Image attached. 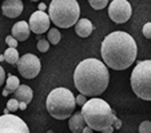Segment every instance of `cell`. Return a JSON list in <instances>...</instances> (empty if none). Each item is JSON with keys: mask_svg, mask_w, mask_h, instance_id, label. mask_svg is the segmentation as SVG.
<instances>
[{"mask_svg": "<svg viewBox=\"0 0 151 133\" xmlns=\"http://www.w3.org/2000/svg\"><path fill=\"white\" fill-rule=\"evenodd\" d=\"M138 47L134 37L127 32L115 31L103 39L100 47L103 63L115 71L127 69L137 59Z\"/></svg>", "mask_w": 151, "mask_h": 133, "instance_id": "obj_1", "label": "cell"}, {"mask_svg": "<svg viewBox=\"0 0 151 133\" xmlns=\"http://www.w3.org/2000/svg\"><path fill=\"white\" fill-rule=\"evenodd\" d=\"M74 83L76 89L84 96H99L107 89L110 83L107 65L98 59L83 60L75 68Z\"/></svg>", "mask_w": 151, "mask_h": 133, "instance_id": "obj_2", "label": "cell"}, {"mask_svg": "<svg viewBox=\"0 0 151 133\" xmlns=\"http://www.w3.org/2000/svg\"><path fill=\"white\" fill-rule=\"evenodd\" d=\"M80 112L83 115L86 125H88L92 130H98V132H102L106 128L112 127L116 119L111 107L104 100L96 99V97L87 100Z\"/></svg>", "mask_w": 151, "mask_h": 133, "instance_id": "obj_3", "label": "cell"}, {"mask_svg": "<svg viewBox=\"0 0 151 133\" xmlns=\"http://www.w3.org/2000/svg\"><path fill=\"white\" fill-rule=\"evenodd\" d=\"M75 105H76V100L72 92L64 87L55 88L47 96V110L56 120L70 119L71 115L74 113Z\"/></svg>", "mask_w": 151, "mask_h": 133, "instance_id": "obj_4", "label": "cell"}, {"mask_svg": "<svg viewBox=\"0 0 151 133\" xmlns=\"http://www.w3.org/2000/svg\"><path fill=\"white\" fill-rule=\"evenodd\" d=\"M48 16L59 28L75 26L80 16V7L76 0H52L48 7Z\"/></svg>", "mask_w": 151, "mask_h": 133, "instance_id": "obj_5", "label": "cell"}, {"mask_svg": "<svg viewBox=\"0 0 151 133\" xmlns=\"http://www.w3.org/2000/svg\"><path fill=\"white\" fill-rule=\"evenodd\" d=\"M131 88L139 99L151 101V60L137 64L131 73Z\"/></svg>", "mask_w": 151, "mask_h": 133, "instance_id": "obj_6", "label": "cell"}, {"mask_svg": "<svg viewBox=\"0 0 151 133\" xmlns=\"http://www.w3.org/2000/svg\"><path fill=\"white\" fill-rule=\"evenodd\" d=\"M17 71L24 79H34L40 72V60L34 53H26L16 63Z\"/></svg>", "mask_w": 151, "mask_h": 133, "instance_id": "obj_7", "label": "cell"}, {"mask_svg": "<svg viewBox=\"0 0 151 133\" xmlns=\"http://www.w3.org/2000/svg\"><path fill=\"white\" fill-rule=\"evenodd\" d=\"M132 15L131 4L127 0H114L109 6V16L114 23L122 24L128 21Z\"/></svg>", "mask_w": 151, "mask_h": 133, "instance_id": "obj_8", "label": "cell"}, {"mask_svg": "<svg viewBox=\"0 0 151 133\" xmlns=\"http://www.w3.org/2000/svg\"><path fill=\"white\" fill-rule=\"evenodd\" d=\"M0 133H29V129L20 117L8 113L0 116Z\"/></svg>", "mask_w": 151, "mask_h": 133, "instance_id": "obj_9", "label": "cell"}, {"mask_svg": "<svg viewBox=\"0 0 151 133\" xmlns=\"http://www.w3.org/2000/svg\"><path fill=\"white\" fill-rule=\"evenodd\" d=\"M50 24H51V19H50L48 14H46L44 11H39V9L31 15L28 21L29 29L34 33H37V35L44 33V32L48 31Z\"/></svg>", "mask_w": 151, "mask_h": 133, "instance_id": "obj_10", "label": "cell"}, {"mask_svg": "<svg viewBox=\"0 0 151 133\" xmlns=\"http://www.w3.org/2000/svg\"><path fill=\"white\" fill-rule=\"evenodd\" d=\"M23 9H24V6L22 0H4L3 4H1L3 15L7 17H11V19L20 16Z\"/></svg>", "mask_w": 151, "mask_h": 133, "instance_id": "obj_11", "label": "cell"}, {"mask_svg": "<svg viewBox=\"0 0 151 133\" xmlns=\"http://www.w3.org/2000/svg\"><path fill=\"white\" fill-rule=\"evenodd\" d=\"M29 32H31V29H29L28 23L23 21V20L15 23L14 27H12V36H14L17 41H26L29 36Z\"/></svg>", "mask_w": 151, "mask_h": 133, "instance_id": "obj_12", "label": "cell"}, {"mask_svg": "<svg viewBox=\"0 0 151 133\" xmlns=\"http://www.w3.org/2000/svg\"><path fill=\"white\" fill-rule=\"evenodd\" d=\"M14 99H16L17 101H22V102H26L27 105L32 101L34 99V92L32 89L26 84H22L17 87V89L14 92Z\"/></svg>", "mask_w": 151, "mask_h": 133, "instance_id": "obj_13", "label": "cell"}, {"mask_svg": "<svg viewBox=\"0 0 151 133\" xmlns=\"http://www.w3.org/2000/svg\"><path fill=\"white\" fill-rule=\"evenodd\" d=\"M68 127L72 133H82L83 132V128L86 127V121H84V119H83L82 112H75L74 115H71L70 121H68Z\"/></svg>", "mask_w": 151, "mask_h": 133, "instance_id": "obj_14", "label": "cell"}, {"mask_svg": "<svg viewBox=\"0 0 151 133\" xmlns=\"http://www.w3.org/2000/svg\"><path fill=\"white\" fill-rule=\"evenodd\" d=\"M75 31L76 35L80 37H88L91 32L94 31V26L88 19H79L75 24Z\"/></svg>", "mask_w": 151, "mask_h": 133, "instance_id": "obj_15", "label": "cell"}, {"mask_svg": "<svg viewBox=\"0 0 151 133\" xmlns=\"http://www.w3.org/2000/svg\"><path fill=\"white\" fill-rule=\"evenodd\" d=\"M20 85V81H19V77L14 76V75H8L7 76V80H6V91L8 93H14L15 91L17 89V87Z\"/></svg>", "mask_w": 151, "mask_h": 133, "instance_id": "obj_16", "label": "cell"}, {"mask_svg": "<svg viewBox=\"0 0 151 133\" xmlns=\"http://www.w3.org/2000/svg\"><path fill=\"white\" fill-rule=\"evenodd\" d=\"M19 57H20L19 52H17L16 48H8V49H6V52H4V60L11 65L16 64Z\"/></svg>", "mask_w": 151, "mask_h": 133, "instance_id": "obj_17", "label": "cell"}, {"mask_svg": "<svg viewBox=\"0 0 151 133\" xmlns=\"http://www.w3.org/2000/svg\"><path fill=\"white\" fill-rule=\"evenodd\" d=\"M47 37H48V43H51V44H54V46H56L58 43L60 41V32L58 31L56 28H51L48 29V35H47Z\"/></svg>", "mask_w": 151, "mask_h": 133, "instance_id": "obj_18", "label": "cell"}, {"mask_svg": "<svg viewBox=\"0 0 151 133\" xmlns=\"http://www.w3.org/2000/svg\"><path fill=\"white\" fill-rule=\"evenodd\" d=\"M88 3L94 9H103L106 8L109 0H88Z\"/></svg>", "mask_w": 151, "mask_h": 133, "instance_id": "obj_19", "label": "cell"}, {"mask_svg": "<svg viewBox=\"0 0 151 133\" xmlns=\"http://www.w3.org/2000/svg\"><path fill=\"white\" fill-rule=\"evenodd\" d=\"M37 49L40 52H47L50 49V43L48 40H44V39H40L37 40Z\"/></svg>", "mask_w": 151, "mask_h": 133, "instance_id": "obj_20", "label": "cell"}, {"mask_svg": "<svg viewBox=\"0 0 151 133\" xmlns=\"http://www.w3.org/2000/svg\"><path fill=\"white\" fill-rule=\"evenodd\" d=\"M7 109H8L9 112H15V110H17L19 109V101H17L16 99L8 100V102H7Z\"/></svg>", "mask_w": 151, "mask_h": 133, "instance_id": "obj_21", "label": "cell"}, {"mask_svg": "<svg viewBox=\"0 0 151 133\" xmlns=\"http://www.w3.org/2000/svg\"><path fill=\"white\" fill-rule=\"evenodd\" d=\"M139 133H151V121H143L139 125Z\"/></svg>", "mask_w": 151, "mask_h": 133, "instance_id": "obj_22", "label": "cell"}, {"mask_svg": "<svg viewBox=\"0 0 151 133\" xmlns=\"http://www.w3.org/2000/svg\"><path fill=\"white\" fill-rule=\"evenodd\" d=\"M6 43H7V46H9V48H16L17 47V40L15 39L12 35H9V36H7L6 37Z\"/></svg>", "mask_w": 151, "mask_h": 133, "instance_id": "obj_23", "label": "cell"}, {"mask_svg": "<svg viewBox=\"0 0 151 133\" xmlns=\"http://www.w3.org/2000/svg\"><path fill=\"white\" fill-rule=\"evenodd\" d=\"M143 35H145V37H147V39H151V21L150 23H146L145 26H143Z\"/></svg>", "mask_w": 151, "mask_h": 133, "instance_id": "obj_24", "label": "cell"}, {"mask_svg": "<svg viewBox=\"0 0 151 133\" xmlns=\"http://www.w3.org/2000/svg\"><path fill=\"white\" fill-rule=\"evenodd\" d=\"M75 100H76V104L79 105V107H83V105L86 104V101H87V100H86V96L84 95H82V93H80L79 96L75 97Z\"/></svg>", "mask_w": 151, "mask_h": 133, "instance_id": "obj_25", "label": "cell"}, {"mask_svg": "<svg viewBox=\"0 0 151 133\" xmlns=\"http://www.w3.org/2000/svg\"><path fill=\"white\" fill-rule=\"evenodd\" d=\"M6 72H4V69H3V67L0 65V87L4 84V81H6Z\"/></svg>", "mask_w": 151, "mask_h": 133, "instance_id": "obj_26", "label": "cell"}, {"mask_svg": "<svg viewBox=\"0 0 151 133\" xmlns=\"http://www.w3.org/2000/svg\"><path fill=\"white\" fill-rule=\"evenodd\" d=\"M112 127H114V129H119L120 127H122V121H120L119 119H115V121H114V124H112Z\"/></svg>", "mask_w": 151, "mask_h": 133, "instance_id": "obj_27", "label": "cell"}, {"mask_svg": "<svg viewBox=\"0 0 151 133\" xmlns=\"http://www.w3.org/2000/svg\"><path fill=\"white\" fill-rule=\"evenodd\" d=\"M114 130H115V129H114V127H109V128H106V129H103L100 133H112Z\"/></svg>", "mask_w": 151, "mask_h": 133, "instance_id": "obj_28", "label": "cell"}, {"mask_svg": "<svg viewBox=\"0 0 151 133\" xmlns=\"http://www.w3.org/2000/svg\"><path fill=\"white\" fill-rule=\"evenodd\" d=\"M82 133H94V130H92L91 128L88 127V125H86V127L83 128V132Z\"/></svg>", "mask_w": 151, "mask_h": 133, "instance_id": "obj_29", "label": "cell"}, {"mask_svg": "<svg viewBox=\"0 0 151 133\" xmlns=\"http://www.w3.org/2000/svg\"><path fill=\"white\" fill-rule=\"evenodd\" d=\"M19 109H20V110H24V109H27V104H26V102H22V101H19Z\"/></svg>", "mask_w": 151, "mask_h": 133, "instance_id": "obj_30", "label": "cell"}, {"mask_svg": "<svg viewBox=\"0 0 151 133\" xmlns=\"http://www.w3.org/2000/svg\"><path fill=\"white\" fill-rule=\"evenodd\" d=\"M46 8H47V7H46V4H44V3H40L39 4V11H46Z\"/></svg>", "mask_w": 151, "mask_h": 133, "instance_id": "obj_31", "label": "cell"}, {"mask_svg": "<svg viewBox=\"0 0 151 133\" xmlns=\"http://www.w3.org/2000/svg\"><path fill=\"white\" fill-rule=\"evenodd\" d=\"M3 95H4V96H8V95H9V93H8V92H7V91H6V89H4V91H3Z\"/></svg>", "mask_w": 151, "mask_h": 133, "instance_id": "obj_32", "label": "cell"}, {"mask_svg": "<svg viewBox=\"0 0 151 133\" xmlns=\"http://www.w3.org/2000/svg\"><path fill=\"white\" fill-rule=\"evenodd\" d=\"M4 60V55H0V61H3Z\"/></svg>", "mask_w": 151, "mask_h": 133, "instance_id": "obj_33", "label": "cell"}, {"mask_svg": "<svg viewBox=\"0 0 151 133\" xmlns=\"http://www.w3.org/2000/svg\"><path fill=\"white\" fill-rule=\"evenodd\" d=\"M47 133H54V132H52V130H48V132H47Z\"/></svg>", "mask_w": 151, "mask_h": 133, "instance_id": "obj_34", "label": "cell"}, {"mask_svg": "<svg viewBox=\"0 0 151 133\" xmlns=\"http://www.w3.org/2000/svg\"><path fill=\"white\" fill-rule=\"evenodd\" d=\"M31 1H39V0H31Z\"/></svg>", "mask_w": 151, "mask_h": 133, "instance_id": "obj_35", "label": "cell"}]
</instances>
